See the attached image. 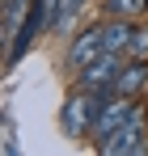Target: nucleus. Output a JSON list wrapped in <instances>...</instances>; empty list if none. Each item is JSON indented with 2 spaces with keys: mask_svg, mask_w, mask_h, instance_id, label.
<instances>
[{
  "mask_svg": "<svg viewBox=\"0 0 148 156\" xmlns=\"http://www.w3.org/2000/svg\"><path fill=\"white\" fill-rule=\"evenodd\" d=\"M110 47H106V21H98V26H89V30H80L72 38V47H68V68L72 72H80L85 63H93L98 55H106Z\"/></svg>",
  "mask_w": 148,
  "mask_h": 156,
  "instance_id": "5",
  "label": "nucleus"
},
{
  "mask_svg": "<svg viewBox=\"0 0 148 156\" xmlns=\"http://www.w3.org/2000/svg\"><path fill=\"white\" fill-rule=\"evenodd\" d=\"M102 13L106 17H127V21H140L148 13V0H102Z\"/></svg>",
  "mask_w": 148,
  "mask_h": 156,
  "instance_id": "8",
  "label": "nucleus"
},
{
  "mask_svg": "<svg viewBox=\"0 0 148 156\" xmlns=\"http://www.w3.org/2000/svg\"><path fill=\"white\" fill-rule=\"evenodd\" d=\"M98 148L106 156H140V152H148V118H144V110L131 122H123L119 131H110L106 139H98Z\"/></svg>",
  "mask_w": 148,
  "mask_h": 156,
  "instance_id": "2",
  "label": "nucleus"
},
{
  "mask_svg": "<svg viewBox=\"0 0 148 156\" xmlns=\"http://www.w3.org/2000/svg\"><path fill=\"white\" fill-rule=\"evenodd\" d=\"M102 97H106V93L76 89L72 97L64 101V110H59V127H64V135H68V139H85V135H93V122H98Z\"/></svg>",
  "mask_w": 148,
  "mask_h": 156,
  "instance_id": "1",
  "label": "nucleus"
},
{
  "mask_svg": "<svg viewBox=\"0 0 148 156\" xmlns=\"http://www.w3.org/2000/svg\"><path fill=\"white\" fill-rule=\"evenodd\" d=\"M127 59H148V26L144 30H135V34H131V42H127Z\"/></svg>",
  "mask_w": 148,
  "mask_h": 156,
  "instance_id": "10",
  "label": "nucleus"
},
{
  "mask_svg": "<svg viewBox=\"0 0 148 156\" xmlns=\"http://www.w3.org/2000/svg\"><path fill=\"white\" fill-rule=\"evenodd\" d=\"M0 4H4L0 9V38H4V47H13V38L21 34V26L34 13V0H0Z\"/></svg>",
  "mask_w": 148,
  "mask_h": 156,
  "instance_id": "6",
  "label": "nucleus"
},
{
  "mask_svg": "<svg viewBox=\"0 0 148 156\" xmlns=\"http://www.w3.org/2000/svg\"><path fill=\"white\" fill-rule=\"evenodd\" d=\"M144 105L135 97H123V93H106L102 97V110H98V122H93V139H106L110 131H119L123 122H131Z\"/></svg>",
  "mask_w": 148,
  "mask_h": 156,
  "instance_id": "4",
  "label": "nucleus"
},
{
  "mask_svg": "<svg viewBox=\"0 0 148 156\" xmlns=\"http://www.w3.org/2000/svg\"><path fill=\"white\" fill-rule=\"evenodd\" d=\"M127 63V55L119 51H106L98 55L93 63H85L80 72H76V89H89V93H110L114 89V80H119V68Z\"/></svg>",
  "mask_w": 148,
  "mask_h": 156,
  "instance_id": "3",
  "label": "nucleus"
},
{
  "mask_svg": "<svg viewBox=\"0 0 148 156\" xmlns=\"http://www.w3.org/2000/svg\"><path fill=\"white\" fill-rule=\"evenodd\" d=\"M148 84V59H127L123 68H119V80H114V89L110 93H123V97H140Z\"/></svg>",
  "mask_w": 148,
  "mask_h": 156,
  "instance_id": "7",
  "label": "nucleus"
},
{
  "mask_svg": "<svg viewBox=\"0 0 148 156\" xmlns=\"http://www.w3.org/2000/svg\"><path fill=\"white\" fill-rule=\"evenodd\" d=\"M85 4H89V0H64V4H59V21H55V30L64 34V30H68V26L76 21V13H80Z\"/></svg>",
  "mask_w": 148,
  "mask_h": 156,
  "instance_id": "9",
  "label": "nucleus"
}]
</instances>
